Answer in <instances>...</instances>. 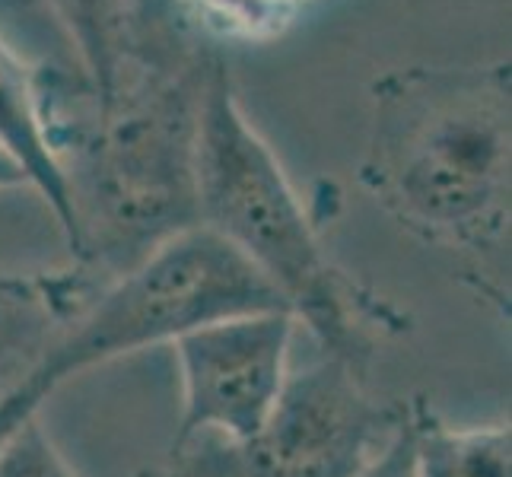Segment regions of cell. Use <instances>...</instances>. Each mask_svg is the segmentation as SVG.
<instances>
[{"mask_svg":"<svg viewBox=\"0 0 512 477\" xmlns=\"http://www.w3.org/2000/svg\"><path fill=\"white\" fill-rule=\"evenodd\" d=\"M363 182L401 226L503 290L509 255V74L404 70L376 86Z\"/></svg>","mask_w":512,"mask_h":477,"instance_id":"1","label":"cell"},{"mask_svg":"<svg viewBox=\"0 0 512 477\" xmlns=\"http://www.w3.org/2000/svg\"><path fill=\"white\" fill-rule=\"evenodd\" d=\"M198 223L264 277L322 353L366 369L376 344L401 331L392 303L334 264L284 166L239 105L223 67L194 109Z\"/></svg>","mask_w":512,"mask_h":477,"instance_id":"2","label":"cell"},{"mask_svg":"<svg viewBox=\"0 0 512 477\" xmlns=\"http://www.w3.org/2000/svg\"><path fill=\"white\" fill-rule=\"evenodd\" d=\"M366 369L319 353L290 369L284 392L245 439L198 436L134 477H357L395 427L401 404H379Z\"/></svg>","mask_w":512,"mask_h":477,"instance_id":"3","label":"cell"},{"mask_svg":"<svg viewBox=\"0 0 512 477\" xmlns=\"http://www.w3.org/2000/svg\"><path fill=\"white\" fill-rule=\"evenodd\" d=\"M296 328L287 309H264L214 318L179 334L169 344L182 382L172 446L198 436H252L287 385Z\"/></svg>","mask_w":512,"mask_h":477,"instance_id":"4","label":"cell"},{"mask_svg":"<svg viewBox=\"0 0 512 477\" xmlns=\"http://www.w3.org/2000/svg\"><path fill=\"white\" fill-rule=\"evenodd\" d=\"M0 150L23 169L29 188L39 191V198L55 214L67 245H74V201L51 147L48 115L39 102L29 64L4 39H0Z\"/></svg>","mask_w":512,"mask_h":477,"instance_id":"5","label":"cell"},{"mask_svg":"<svg viewBox=\"0 0 512 477\" xmlns=\"http://www.w3.org/2000/svg\"><path fill=\"white\" fill-rule=\"evenodd\" d=\"M99 290L86 271L0 274V379L26 366Z\"/></svg>","mask_w":512,"mask_h":477,"instance_id":"6","label":"cell"},{"mask_svg":"<svg viewBox=\"0 0 512 477\" xmlns=\"http://www.w3.org/2000/svg\"><path fill=\"white\" fill-rule=\"evenodd\" d=\"M414 477H512L509 420L449 423L427 401H408Z\"/></svg>","mask_w":512,"mask_h":477,"instance_id":"7","label":"cell"},{"mask_svg":"<svg viewBox=\"0 0 512 477\" xmlns=\"http://www.w3.org/2000/svg\"><path fill=\"white\" fill-rule=\"evenodd\" d=\"M48 7L77 45L80 61L99 93V112L109 118L118 105L121 0H48Z\"/></svg>","mask_w":512,"mask_h":477,"instance_id":"8","label":"cell"},{"mask_svg":"<svg viewBox=\"0 0 512 477\" xmlns=\"http://www.w3.org/2000/svg\"><path fill=\"white\" fill-rule=\"evenodd\" d=\"M0 477H80L55 439L45 430L42 414L20 427L0 449Z\"/></svg>","mask_w":512,"mask_h":477,"instance_id":"9","label":"cell"},{"mask_svg":"<svg viewBox=\"0 0 512 477\" xmlns=\"http://www.w3.org/2000/svg\"><path fill=\"white\" fill-rule=\"evenodd\" d=\"M214 20L245 35H271L287 23L290 0H194Z\"/></svg>","mask_w":512,"mask_h":477,"instance_id":"10","label":"cell"},{"mask_svg":"<svg viewBox=\"0 0 512 477\" xmlns=\"http://www.w3.org/2000/svg\"><path fill=\"white\" fill-rule=\"evenodd\" d=\"M357 477H414V455H411V420L408 404L398 408L395 427L388 430L382 446L373 452V458L360 468Z\"/></svg>","mask_w":512,"mask_h":477,"instance_id":"11","label":"cell"},{"mask_svg":"<svg viewBox=\"0 0 512 477\" xmlns=\"http://www.w3.org/2000/svg\"><path fill=\"white\" fill-rule=\"evenodd\" d=\"M26 175L23 169L13 163V159L0 150V191H13V188H26Z\"/></svg>","mask_w":512,"mask_h":477,"instance_id":"12","label":"cell"},{"mask_svg":"<svg viewBox=\"0 0 512 477\" xmlns=\"http://www.w3.org/2000/svg\"><path fill=\"white\" fill-rule=\"evenodd\" d=\"M290 4H293V0H290Z\"/></svg>","mask_w":512,"mask_h":477,"instance_id":"13","label":"cell"}]
</instances>
